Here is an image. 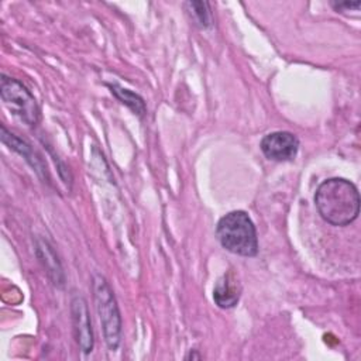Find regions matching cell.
Returning a JSON list of instances; mask_svg holds the SVG:
<instances>
[{
    "label": "cell",
    "instance_id": "cell-6",
    "mask_svg": "<svg viewBox=\"0 0 361 361\" xmlns=\"http://www.w3.org/2000/svg\"><path fill=\"white\" fill-rule=\"evenodd\" d=\"M71 314H72V324H73L76 343L85 354H89L93 350V331H92L87 303L83 296L80 295L72 296Z\"/></svg>",
    "mask_w": 361,
    "mask_h": 361
},
{
    "label": "cell",
    "instance_id": "cell-11",
    "mask_svg": "<svg viewBox=\"0 0 361 361\" xmlns=\"http://www.w3.org/2000/svg\"><path fill=\"white\" fill-rule=\"evenodd\" d=\"M186 6L190 8V14L193 16V20L199 27L207 28L210 25L212 14L207 1H189L186 3Z\"/></svg>",
    "mask_w": 361,
    "mask_h": 361
},
{
    "label": "cell",
    "instance_id": "cell-8",
    "mask_svg": "<svg viewBox=\"0 0 361 361\" xmlns=\"http://www.w3.org/2000/svg\"><path fill=\"white\" fill-rule=\"evenodd\" d=\"M35 245H37L38 258L42 262L44 268L47 269V274L51 278L52 283L62 288L63 283H65V276H63V271H62V267L58 261V257H56L55 251L52 250L49 243L47 240H42V238H37Z\"/></svg>",
    "mask_w": 361,
    "mask_h": 361
},
{
    "label": "cell",
    "instance_id": "cell-9",
    "mask_svg": "<svg viewBox=\"0 0 361 361\" xmlns=\"http://www.w3.org/2000/svg\"><path fill=\"white\" fill-rule=\"evenodd\" d=\"M1 141L8 145L10 149L18 152L21 157L25 158V161L37 171L38 175H45V166L41 161V158L35 154V151L28 145L25 141L20 140L17 135L10 133L4 126H1Z\"/></svg>",
    "mask_w": 361,
    "mask_h": 361
},
{
    "label": "cell",
    "instance_id": "cell-2",
    "mask_svg": "<svg viewBox=\"0 0 361 361\" xmlns=\"http://www.w3.org/2000/svg\"><path fill=\"white\" fill-rule=\"evenodd\" d=\"M216 235L221 247L233 254L255 257L258 252L255 226L243 210H234L223 216L217 223Z\"/></svg>",
    "mask_w": 361,
    "mask_h": 361
},
{
    "label": "cell",
    "instance_id": "cell-12",
    "mask_svg": "<svg viewBox=\"0 0 361 361\" xmlns=\"http://www.w3.org/2000/svg\"><path fill=\"white\" fill-rule=\"evenodd\" d=\"M331 6L338 11H343L344 8L345 10H351V8H354V10H358L360 8V6H361V1L360 0H357V1H331Z\"/></svg>",
    "mask_w": 361,
    "mask_h": 361
},
{
    "label": "cell",
    "instance_id": "cell-5",
    "mask_svg": "<svg viewBox=\"0 0 361 361\" xmlns=\"http://www.w3.org/2000/svg\"><path fill=\"white\" fill-rule=\"evenodd\" d=\"M259 147L268 159L283 162L296 157L299 140L289 131H274L261 140Z\"/></svg>",
    "mask_w": 361,
    "mask_h": 361
},
{
    "label": "cell",
    "instance_id": "cell-10",
    "mask_svg": "<svg viewBox=\"0 0 361 361\" xmlns=\"http://www.w3.org/2000/svg\"><path fill=\"white\" fill-rule=\"evenodd\" d=\"M111 90V93L123 103L126 104L128 109H131L135 114H138L140 117H142L147 111V106H145V102L141 96H138L137 93L128 90V89H124L118 85H107Z\"/></svg>",
    "mask_w": 361,
    "mask_h": 361
},
{
    "label": "cell",
    "instance_id": "cell-7",
    "mask_svg": "<svg viewBox=\"0 0 361 361\" xmlns=\"http://www.w3.org/2000/svg\"><path fill=\"white\" fill-rule=\"evenodd\" d=\"M241 295V285L234 272L228 271L224 274L217 282L213 289V299L216 305L221 309L234 307L238 303Z\"/></svg>",
    "mask_w": 361,
    "mask_h": 361
},
{
    "label": "cell",
    "instance_id": "cell-4",
    "mask_svg": "<svg viewBox=\"0 0 361 361\" xmlns=\"http://www.w3.org/2000/svg\"><path fill=\"white\" fill-rule=\"evenodd\" d=\"M0 94L6 107L27 126L39 121V107L32 93L17 79L1 75Z\"/></svg>",
    "mask_w": 361,
    "mask_h": 361
},
{
    "label": "cell",
    "instance_id": "cell-1",
    "mask_svg": "<svg viewBox=\"0 0 361 361\" xmlns=\"http://www.w3.org/2000/svg\"><path fill=\"white\" fill-rule=\"evenodd\" d=\"M314 203L319 214L331 226H348L360 214V195L344 178H330L319 185Z\"/></svg>",
    "mask_w": 361,
    "mask_h": 361
},
{
    "label": "cell",
    "instance_id": "cell-3",
    "mask_svg": "<svg viewBox=\"0 0 361 361\" xmlns=\"http://www.w3.org/2000/svg\"><path fill=\"white\" fill-rule=\"evenodd\" d=\"M93 298L102 323L104 341L110 351H116L121 341V317L110 285L106 278L99 274L93 276Z\"/></svg>",
    "mask_w": 361,
    "mask_h": 361
}]
</instances>
